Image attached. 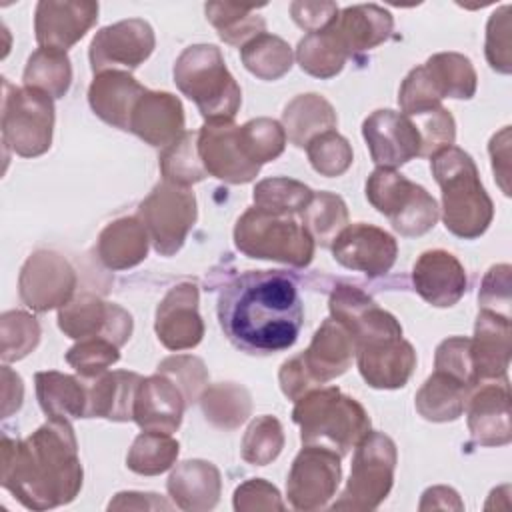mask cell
Returning a JSON list of instances; mask_svg holds the SVG:
<instances>
[{
    "instance_id": "6da1fadb",
    "label": "cell",
    "mask_w": 512,
    "mask_h": 512,
    "mask_svg": "<svg viewBox=\"0 0 512 512\" xmlns=\"http://www.w3.org/2000/svg\"><path fill=\"white\" fill-rule=\"evenodd\" d=\"M216 312L224 336L250 354L290 348L304 320L298 286L280 270H248L234 276L222 286Z\"/></svg>"
},
{
    "instance_id": "7a4b0ae2",
    "label": "cell",
    "mask_w": 512,
    "mask_h": 512,
    "mask_svg": "<svg viewBox=\"0 0 512 512\" xmlns=\"http://www.w3.org/2000/svg\"><path fill=\"white\" fill-rule=\"evenodd\" d=\"M0 452V482L22 506L50 510L78 496L84 472L68 420H48L24 440L4 434Z\"/></svg>"
},
{
    "instance_id": "3957f363",
    "label": "cell",
    "mask_w": 512,
    "mask_h": 512,
    "mask_svg": "<svg viewBox=\"0 0 512 512\" xmlns=\"http://www.w3.org/2000/svg\"><path fill=\"white\" fill-rule=\"evenodd\" d=\"M430 158L432 174L442 190L446 230L464 240L482 236L494 218V204L480 182L472 156L458 146H448Z\"/></svg>"
},
{
    "instance_id": "277c9868",
    "label": "cell",
    "mask_w": 512,
    "mask_h": 512,
    "mask_svg": "<svg viewBox=\"0 0 512 512\" xmlns=\"http://www.w3.org/2000/svg\"><path fill=\"white\" fill-rule=\"evenodd\" d=\"M292 420L300 426L302 444H314L346 456L370 432L364 406L340 388H314L296 400Z\"/></svg>"
},
{
    "instance_id": "5b68a950",
    "label": "cell",
    "mask_w": 512,
    "mask_h": 512,
    "mask_svg": "<svg viewBox=\"0 0 512 512\" xmlns=\"http://www.w3.org/2000/svg\"><path fill=\"white\" fill-rule=\"evenodd\" d=\"M174 82L210 124L232 122L242 104V90L228 72L224 56L214 44H194L174 62Z\"/></svg>"
},
{
    "instance_id": "8992f818",
    "label": "cell",
    "mask_w": 512,
    "mask_h": 512,
    "mask_svg": "<svg viewBox=\"0 0 512 512\" xmlns=\"http://www.w3.org/2000/svg\"><path fill=\"white\" fill-rule=\"evenodd\" d=\"M234 244L248 258L304 268L314 258V238L294 216L248 208L234 226Z\"/></svg>"
},
{
    "instance_id": "52a82bcc",
    "label": "cell",
    "mask_w": 512,
    "mask_h": 512,
    "mask_svg": "<svg viewBox=\"0 0 512 512\" xmlns=\"http://www.w3.org/2000/svg\"><path fill=\"white\" fill-rule=\"evenodd\" d=\"M366 198L402 236H422L440 218L438 204L428 190L394 168H376L368 176Z\"/></svg>"
},
{
    "instance_id": "ba28073f",
    "label": "cell",
    "mask_w": 512,
    "mask_h": 512,
    "mask_svg": "<svg viewBox=\"0 0 512 512\" xmlns=\"http://www.w3.org/2000/svg\"><path fill=\"white\" fill-rule=\"evenodd\" d=\"M2 142L22 158L44 154L52 144L54 102L30 86L2 80Z\"/></svg>"
},
{
    "instance_id": "9c48e42d",
    "label": "cell",
    "mask_w": 512,
    "mask_h": 512,
    "mask_svg": "<svg viewBox=\"0 0 512 512\" xmlns=\"http://www.w3.org/2000/svg\"><path fill=\"white\" fill-rule=\"evenodd\" d=\"M398 450L384 432H368L352 458L350 478L332 510H374L392 490Z\"/></svg>"
},
{
    "instance_id": "30bf717a",
    "label": "cell",
    "mask_w": 512,
    "mask_h": 512,
    "mask_svg": "<svg viewBox=\"0 0 512 512\" xmlns=\"http://www.w3.org/2000/svg\"><path fill=\"white\" fill-rule=\"evenodd\" d=\"M196 216L194 192L166 180L158 182L138 206V220L160 256H174L182 248Z\"/></svg>"
},
{
    "instance_id": "8fae6325",
    "label": "cell",
    "mask_w": 512,
    "mask_h": 512,
    "mask_svg": "<svg viewBox=\"0 0 512 512\" xmlns=\"http://www.w3.org/2000/svg\"><path fill=\"white\" fill-rule=\"evenodd\" d=\"M340 480V454L324 446L304 444L288 472V502L296 510H320L334 498Z\"/></svg>"
},
{
    "instance_id": "7c38bea8",
    "label": "cell",
    "mask_w": 512,
    "mask_h": 512,
    "mask_svg": "<svg viewBox=\"0 0 512 512\" xmlns=\"http://www.w3.org/2000/svg\"><path fill=\"white\" fill-rule=\"evenodd\" d=\"M76 290V272L72 264L50 250L34 252L22 266L18 278L20 300L36 310L48 312L68 304Z\"/></svg>"
},
{
    "instance_id": "4fadbf2b",
    "label": "cell",
    "mask_w": 512,
    "mask_h": 512,
    "mask_svg": "<svg viewBox=\"0 0 512 512\" xmlns=\"http://www.w3.org/2000/svg\"><path fill=\"white\" fill-rule=\"evenodd\" d=\"M154 46V30L142 18H128L104 26L90 42L88 58L92 72L100 74L118 68L134 70L152 54Z\"/></svg>"
},
{
    "instance_id": "5bb4252c",
    "label": "cell",
    "mask_w": 512,
    "mask_h": 512,
    "mask_svg": "<svg viewBox=\"0 0 512 512\" xmlns=\"http://www.w3.org/2000/svg\"><path fill=\"white\" fill-rule=\"evenodd\" d=\"M328 308L332 320L350 334L354 350L368 342L402 336L400 322L352 284H336L330 294Z\"/></svg>"
},
{
    "instance_id": "9a60e30c",
    "label": "cell",
    "mask_w": 512,
    "mask_h": 512,
    "mask_svg": "<svg viewBox=\"0 0 512 512\" xmlns=\"http://www.w3.org/2000/svg\"><path fill=\"white\" fill-rule=\"evenodd\" d=\"M132 326L128 310L92 294H80L58 310V328L74 340L100 336L120 348L130 340Z\"/></svg>"
},
{
    "instance_id": "2e32d148",
    "label": "cell",
    "mask_w": 512,
    "mask_h": 512,
    "mask_svg": "<svg viewBox=\"0 0 512 512\" xmlns=\"http://www.w3.org/2000/svg\"><path fill=\"white\" fill-rule=\"evenodd\" d=\"M362 136L378 168H398L422 154L420 132L402 112L374 110L362 122Z\"/></svg>"
},
{
    "instance_id": "e0dca14e",
    "label": "cell",
    "mask_w": 512,
    "mask_h": 512,
    "mask_svg": "<svg viewBox=\"0 0 512 512\" xmlns=\"http://www.w3.org/2000/svg\"><path fill=\"white\" fill-rule=\"evenodd\" d=\"M332 254L340 266L376 278L384 276L394 266L398 244L386 230L366 222H356L348 224L334 238Z\"/></svg>"
},
{
    "instance_id": "ac0fdd59",
    "label": "cell",
    "mask_w": 512,
    "mask_h": 512,
    "mask_svg": "<svg viewBox=\"0 0 512 512\" xmlns=\"http://www.w3.org/2000/svg\"><path fill=\"white\" fill-rule=\"evenodd\" d=\"M198 286L192 282L176 284L166 292L156 308L154 330L168 350H188L202 342L204 322L198 312Z\"/></svg>"
},
{
    "instance_id": "d6986e66",
    "label": "cell",
    "mask_w": 512,
    "mask_h": 512,
    "mask_svg": "<svg viewBox=\"0 0 512 512\" xmlns=\"http://www.w3.org/2000/svg\"><path fill=\"white\" fill-rule=\"evenodd\" d=\"M198 154L204 170L228 184L252 182L260 166L250 162L238 142V126L232 122H206L198 130Z\"/></svg>"
},
{
    "instance_id": "ffe728a7",
    "label": "cell",
    "mask_w": 512,
    "mask_h": 512,
    "mask_svg": "<svg viewBox=\"0 0 512 512\" xmlns=\"http://www.w3.org/2000/svg\"><path fill=\"white\" fill-rule=\"evenodd\" d=\"M98 20V2L82 0H42L34 12V32L40 48L66 52Z\"/></svg>"
},
{
    "instance_id": "44dd1931",
    "label": "cell",
    "mask_w": 512,
    "mask_h": 512,
    "mask_svg": "<svg viewBox=\"0 0 512 512\" xmlns=\"http://www.w3.org/2000/svg\"><path fill=\"white\" fill-rule=\"evenodd\" d=\"M470 436L480 446H506L512 440L508 380L484 382L466 400Z\"/></svg>"
},
{
    "instance_id": "7402d4cb",
    "label": "cell",
    "mask_w": 512,
    "mask_h": 512,
    "mask_svg": "<svg viewBox=\"0 0 512 512\" xmlns=\"http://www.w3.org/2000/svg\"><path fill=\"white\" fill-rule=\"evenodd\" d=\"M412 282L422 300L436 308L454 306L468 288L462 262L448 250H426L412 268Z\"/></svg>"
},
{
    "instance_id": "603a6c76",
    "label": "cell",
    "mask_w": 512,
    "mask_h": 512,
    "mask_svg": "<svg viewBox=\"0 0 512 512\" xmlns=\"http://www.w3.org/2000/svg\"><path fill=\"white\" fill-rule=\"evenodd\" d=\"M356 362L360 376L368 386L394 390L410 380L416 368V352L402 336L384 338L356 346Z\"/></svg>"
},
{
    "instance_id": "cb8c5ba5",
    "label": "cell",
    "mask_w": 512,
    "mask_h": 512,
    "mask_svg": "<svg viewBox=\"0 0 512 512\" xmlns=\"http://www.w3.org/2000/svg\"><path fill=\"white\" fill-rule=\"evenodd\" d=\"M510 318L482 308L470 338L472 366L478 386L484 382L508 380L510 366Z\"/></svg>"
},
{
    "instance_id": "d4e9b609",
    "label": "cell",
    "mask_w": 512,
    "mask_h": 512,
    "mask_svg": "<svg viewBox=\"0 0 512 512\" xmlns=\"http://www.w3.org/2000/svg\"><path fill=\"white\" fill-rule=\"evenodd\" d=\"M186 398L180 388L164 374L156 372L142 378L134 398V420L146 432L172 434L180 428Z\"/></svg>"
},
{
    "instance_id": "484cf974",
    "label": "cell",
    "mask_w": 512,
    "mask_h": 512,
    "mask_svg": "<svg viewBox=\"0 0 512 512\" xmlns=\"http://www.w3.org/2000/svg\"><path fill=\"white\" fill-rule=\"evenodd\" d=\"M128 132L150 146L166 148L186 132L182 102L170 92L146 90L130 114Z\"/></svg>"
},
{
    "instance_id": "4316f807",
    "label": "cell",
    "mask_w": 512,
    "mask_h": 512,
    "mask_svg": "<svg viewBox=\"0 0 512 512\" xmlns=\"http://www.w3.org/2000/svg\"><path fill=\"white\" fill-rule=\"evenodd\" d=\"M146 92L126 70H108L94 76L88 88L90 108L106 124L126 130L138 98Z\"/></svg>"
},
{
    "instance_id": "83f0119b",
    "label": "cell",
    "mask_w": 512,
    "mask_h": 512,
    "mask_svg": "<svg viewBox=\"0 0 512 512\" xmlns=\"http://www.w3.org/2000/svg\"><path fill=\"white\" fill-rule=\"evenodd\" d=\"M168 494L180 510H212L222 492L220 470L208 460H184L176 464L168 478Z\"/></svg>"
},
{
    "instance_id": "f1b7e54d",
    "label": "cell",
    "mask_w": 512,
    "mask_h": 512,
    "mask_svg": "<svg viewBox=\"0 0 512 512\" xmlns=\"http://www.w3.org/2000/svg\"><path fill=\"white\" fill-rule=\"evenodd\" d=\"M354 342L350 334L332 318L324 320L314 332L310 346L300 354L304 368L316 384H324L342 376L354 358Z\"/></svg>"
},
{
    "instance_id": "f546056e",
    "label": "cell",
    "mask_w": 512,
    "mask_h": 512,
    "mask_svg": "<svg viewBox=\"0 0 512 512\" xmlns=\"http://www.w3.org/2000/svg\"><path fill=\"white\" fill-rule=\"evenodd\" d=\"M330 28L352 56L386 42L392 34L394 18L378 4H356L340 10Z\"/></svg>"
},
{
    "instance_id": "4dcf8cb0",
    "label": "cell",
    "mask_w": 512,
    "mask_h": 512,
    "mask_svg": "<svg viewBox=\"0 0 512 512\" xmlns=\"http://www.w3.org/2000/svg\"><path fill=\"white\" fill-rule=\"evenodd\" d=\"M142 376L130 370L104 372L88 384L86 418H106L114 422L134 420V398Z\"/></svg>"
},
{
    "instance_id": "1f68e13d",
    "label": "cell",
    "mask_w": 512,
    "mask_h": 512,
    "mask_svg": "<svg viewBox=\"0 0 512 512\" xmlns=\"http://www.w3.org/2000/svg\"><path fill=\"white\" fill-rule=\"evenodd\" d=\"M148 232L134 216L110 222L98 236V258L110 270H128L138 266L148 254Z\"/></svg>"
},
{
    "instance_id": "d6a6232c",
    "label": "cell",
    "mask_w": 512,
    "mask_h": 512,
    "mask_svg": "<svg viewBox=\"0 0 512 512\" xmlns=\"http://www.w3.org/2000/svg\"><path fill=\"white\" fill-rule=\"evenodd\" d=\"M36 398L48 420L86 418L88 386L76 376L56 370L36 372Z\"/></svg>"
},
{
    "instance_id": "836d02e7",
    "label": "cell",
    "mask_w": 512,
    "mask_h": 512,
    "mask_svg": "<svg viewBox=\"0 0 512 512\" xmlns=\"http://www.w3.org/2000/svg\"><path fill=\"white\" fill-rule=\"evenodd\" d=\"M336 124L338 116L332 104L314 92L296 96L282 112V128L286 138L298 148H306L312 138L334 130Z\"/></svg>"
},
{
    "instance_id": "e575fe53",
    "label": "cell",
    "mask_w": 512,
    "mask_h": 512,
    "mask_svg": "<svg viewBox=\"0 0 512 512\" xmlns=\"http://www.w3.org/2000/svg\"><path fill=\"white\" fill-rule=\"evenodd\" d=\"M470 390L458 378L434 370L416 392L414 404L418 414L430 422H452L462 416Z\"/></svg>"
},
{
    "instance_id": "d590c367",
    "label": "cell",
    "mask_w": 512,
    "mask_h": 512,
    "mask_svg": "<svg viewBox=\"0 0 512 512\" xmlns=\"http://www.w3.org/2000/svg\"><path fill=\"white\" fill-rule=\"evenodd\" d=\"M206 420L220 430H236L252 412L250 392L236 382H220L208 386L200 396Z\"/></svg>"
},
{
    "instance_id": "8d00e7d4",
    "label": "cell",
    "mask_w": 512,
    "mask_h": 512,
    "mask_svg": "<svg viewBox=\"0 0 512 512\" xmlns=\"http://www.w3.org/2000/svg\"><path fill=\"white\" fill-rule=\"evenodd\" d=\"M422 66L442 98L468 100L476 94V70L464 54L438 52Z\"/></svg>"
},
{
    "instance_id": "74e56055",
    "label": "cell",
    "mask_w": 512,
    "mask_h": 512,
    "mask_svg": "<svg viewBox=\"0 0 512 512\" xmlns=\"http://www.w3.org/2000/svg\"><path fill=\"white\" fill-rule=\"evenodd\" d=\"M260 6H246L234 2H208L204 6L206 20L216 28L218 36L232 46H244L266 28L264 18L256 12Z\"/></svg>"
},
{
    "instance_id": "f35d334b",
    "label": "cell",
    "mask_w": 512,
    "mask_h": 512,
    "mask_svg": "<svg viewBox=\"0 0 512 512\" xmlns=\"http://www.w3.org/2000/svg\"><path fill=\"white\" fill-rule=\"evenodd\" d=\"M348 56L350 54L346 52V48L342 46V42L338 40V36L332 32L330 26L322 32L306 34L296 48V60L300 68L306 74L322 80H328L340 74Z\"/></svg>"
},
{
    "instance_id": "ab89813d",
    "label": "cell",
    "mask_w": 512,
    "mask_h": 512,
    "mask_svg": "<svg viewBox=\"0 0 512 512\" xmlns=\"http://www.w3.org/2000/svg\"><path fill=\"white\" fill-rule=\"evenodd\" d=\"M240 60L244 68L260 80L272 82L288 74L292 68V48L280 36L262 32L248 40L240 48Z\"/></svg>"
},
{
    "instance_id": "60d3db41",
    "label": "cell",
    "mask_w": 512,
    "mask_h": 512,
    "mask_svg": "<svg viewBox=\"0 0 512 512\" xmlns=\"http://www.w3.org/2000/svg\"><path fill=\"white\" fill-rule=\"evenodd\" d=\"M22 80L24 86L42 90L50 98H62L72 84L68 54L56 48H38L30 54Z\"/></svg>"
},
{
    "instance_id": "b9f144b4",
    "label": "cell",
    "mask_w": 512,
    "mask_h": 512,
    "mask_svg": "<svg viewBox=\"0 0 512 512\" xmlns=\"http://www.w3.org/2000/svg\"><path fill=\"white\" fill-rule=\"evenodd\" d=\"M178 452L180 444L172 434L142 430L128 450L126 466L140 476H158L174 466Z\"/></svg>"
},
{
    "instance_id": "7bdbcfd3",
    "label": "cell",
    "mask_w": 512,
    "mask_h": 512,
    "mask_svg": "<svg viewBox=\"0 0 512 512\" xmlns=\"http://www.w3.org/2000/svg\"><path fill=\"white\" fill-rule=\"evenodd\" d=\"M160 172L166 182L186 188L208 176L198 154V132H184L162 150Z\"/></svg>"
},
{
    "instance_id": "ee69618b",
    "label": "cell",
    "mask_w": 512,
    "mask_h": 512,
    "mask_svg": "<svg viewBox=\"0 0 512 512\" xmlns=\"http://www.w3.org/2000/svg\"><path fill=\"white\" fill-rule=\"evenodd\" d=\"M302 226L320 246H332L334 238L348 226L346 202L332 192H314L302 210Z\"/></svg>"
},
{
    "instance_id": "f6af8a7d",
    "label": "cell",
    "mask_w": 512,
    "mask_h": 512,
    "mask_svg": "<svg viewBox=\"0 0 512 512\" xmlns=\"http://www.w3.org/2000/svg\"><path fill=\"white\" fill-rule=\"evenodd\" d=\"M312 196L314 192L306 184L284 176L260 180L252 192L256 208L282 216L302 214V210L310 204Z\"/></svg>"
},
{
    "instance_id": "bcb514c9",
    "label": "cell",
    "mask_w": 512,
    "mask_h": 512,
    "mask_svg": "<svg viewBox=\"0 0 512 512\" xmlns=\"http://www.w3.org/2000/svg\"><path fill=\"white\" fill-rule=\"evenodd\" d=\"M286 132L278 120L254 118L238 126V142L246 158L258 166L276 160L286 148Z\"/></svg>"
},
{
    "instance_id": "7dc6e473",
    "label": "cell",
    "mask_w": 512,
    "mask_h": 512,
    "mask_svg": "<svg viewBox=\"0 0 512 512\" xmlns=\"http://www.w3.org/2000/svg\"><path fill=\"white\" fill-rule=\"evenodd\" d=\"M284 448V430L278 418L264 414L254 418L240 442V456L252 466H266L280 456Z\"/></svg>"
},
{
    "instance_id": "c3c4849f",
    "label": "cell",
    "mask_w": 512,
    "mask_h": 512,
    "mask_svg": "<svg viewBox=\"0 0 512 512\" xmlns=\"http://www.w3.org/2000/svg\"><path fill=\"white\" fill-rule=\"evenodd\" d=\"M40 342V324L22 310H8L0 316V356L2 362H16L28 356Z\"/></svg>"
},
{
    "instance_id": "681fc988",
    "label": "cell",
    "mask_w": 512,
    "mask_h": 512,
    "mask_svg": "<svg viewBox=\"0 0 512 512\" xmlns=\"http://www.w3.org/2000/svg\"><path fill=\"white\" fill-rule=\"evenodd\" d=\"M306 154L312 168L326 178L342 176L354 160L350 142L336 130H328L312 138L306 146Z\"/></svg>"
},
{
    "instance_id": "f907efd6",
    "label": "cell",
    "mask_w": 512,
    "mask_h": 512,
    "mask_svg": "<svg viewBox=\"0 0 512 512\" xmlns=\"http://www.w3.org/2000/svg\"><path fill=\"white\" fill-rule=\"evenodd\" d=\"M120 360L118 346L106 338L94 336L78 340L68 352L66 362L84 378L94 380Z\"/></svg>"
},
{
    "instance_id": "816d5d0a",
    "label": "cell",
    "mask_w": 512,
    "mask_h": 512,
    "mask_svg": "<svg viewBox=\"0 0 512 512\" xmlns=\"http://www.w3.org/2000/svg\"><path fill=\"white\" fill-rule=\"evenodd\" d=\"M160 374L168 376L184 394L186 404L200 400L202 392L208 388V370L198 356L176 354L164 358L158 368Z\"/></svg>"
},
{
    "instance_id": "f5cc1de1",
    "label": "cell",
    "mask_w": 512,
    "mask_h": 512,
    "mask_svg": "<svg viewBox=\"0 0 512 512\" xmlns=\"http://www.w3.org/2000/svg\"><path fill=\"white\" fill-rule=\"evenodd\" d=\"M422 138V154L420 156H434L436 152L454 146L456 138V122L454 116L444 108H432L428 112H420L414 116H408Z\"/></svg>"
},
{
    "instance_id": "db71d44e",
    "label": "cell",
    "mask_w": 512,
    "mask_h": 512,
    "mask_svg": "<svg viewBox=\"0 0 512 512\" xmlns=\"http://www.w3.org/2000/svg\"><path fill=\"white\" fill-rule=\"evenodd\" d=\"M510 4L492 12L486 24V60L500 74L512 72V36H510Z\"/></svg>"
},
{
    "instance_id": "11a10c76",
    "label": "cell",
    "mask_w": 512,
    "mask_h": 512,
    "mask_svg": "<svg viewBox=\"0 0 512 512\" xmlns=\"http://www.w3.org/2000/svg\"><path fill=\"white\" fill-rule=\"evenodd\" d=\"M434 368L458 378L468 388L478 386L474 366H472L470 338L466 336H450L442 340L434 354Z\"/></svg>"
},
{
    "instance_id": "9f6ffc18",
    "label": "cell",
    "mask_w": 512,
    "mask_h": 512,
    "mask_svg": "<svg viewBox=\"0 0 512 512\" xmlns=\"http://www.w3.org/2000/svg\"><path fill=\"white\" fill-rule=\"evenodd\" d=\"M398 104L402 114L414 116L442 106V96L430 82L424 66H416L402 80L398 90Z\"/></svg>"
},
{
    "instance_id": "6f0895ef",
    "label": "cell",
    "mask_w": 512,
    "mask_h": 512,
    "mask_svg": "<svg viewBox=\"0 0 512 512\" xmlns=\"http://www.w3.org/2000/svg\"><path fill=\"white\" fill-rule=\"evenodd\" d=\"M282 496L276 486L264 478H250L234 490V510L258 512V510H284Z\"/></svg>"
},
{
    "instance_id": "680465c9",
    "label": "cell",
    "mask_w": 512,
    "mask_h": 512,
    "mask_svg": "<svg viewBox=\"0 0 512 512\" xmlns=\"http://www.w3.org/2000/svg\"><path fill=\"white\" fill-rule=\"evenodd\" d=\"M510 266L508 264H494L486 272L480 292H478V302L482 308L498 312L508 316L510 308Z\"/></svg>"
},
{
    "instance_id": "91938a15",
    "label": "cell",
    "mask_w": 512,
    "mask_h": 512,
    "mask_svg": "<svg viewBox=\"0 0 512 512\" xmlns=\"http://www.w3.org/2000/svg\"><path fill=\"white\" fill-rule=\"evenodd\" d=\"M338 12L340 10L334 2H302V0H296V2L290 4L292 20L302 30H306L308 34L322 32L328 26H332Z\"/></svg>"
},
{
    "instance_id": "94428289",
    "label": "cell",
    "mask_w": 512,
    "mask_h": 512,
    "mask_svg": "<svg viewBox=\"0 0 512 512\" xmlns=\"http://www.w3.org/2000/svg\"><path fill=\"white\" fill-rule=\"evenodd\" d=\"M278 380H280V388H282L284 396L290 398V400H294V402H296L298 398H302L306 392H310V390H314V388L318 386V384L310 378L308 370L304 368V362H302L300 354H298V356H292V358L286 360V362H282L280 372H278Z\"/></svg>"
},
{
    "instance_id": "6125c7cd",
    "label": "cell",
    "mask_w": 512,
    "mask_h": 512,
    "mask_svg": "<svg viewBox=\"0 0 512 512\" xmlns=\"http://www.w3.org/2000/svg\"><path fill=\"white\" fill-rule=\"evenodd\" d=\"M488 152L492 158V170L496 174V182L506 196H510V126H504L490 138Z\"/></svg>"
},
{
    "instance_id": "be15d7a7",
    "label": "cell",
    "mask_w": 512,
    "mask_h": 512,
    "mask_svg": "<svg viewBox=\"0 0 512 512\" xmlns=\"http://www.w3.org/2000/svg\"><path fill=\"white\" fill-rule=\"evenodd\" d=\"M170 510L172 504L154 492H118L110 502L108 510Z\"/></svg>"
},
{
    "instance_id": "e7e4bbea",
    "label": "cell",
    "mask_w": 512,
    "mask_h": 512,
    "mask_svg": "<svg viewBox=\"0 0 512 512\" xmlns=\"http://www.w3.org/2000/svg\"><path fill=\"white\" fill-rule=\"evenodd\" d=\"M418 510H464V502L450 486H432L424 490Z\"/></svg>"
},
{
    "instance_id": "03108f58",
    "label": "cell",
    "mask_w": 512,
    "mask_h": 512,
    "mask_svg": "<svg viewBox=\"0 0 512 512\" xmlns=\"http://www.w3.org/2000/svg\"><path fill=\"white\" fill-rule=\"evenodd\" d=\"M24 398V386L22 378L10 368L2 366V416L8 418L12 412H16L22 406Z\"/></svg>"
}]
</instances>
